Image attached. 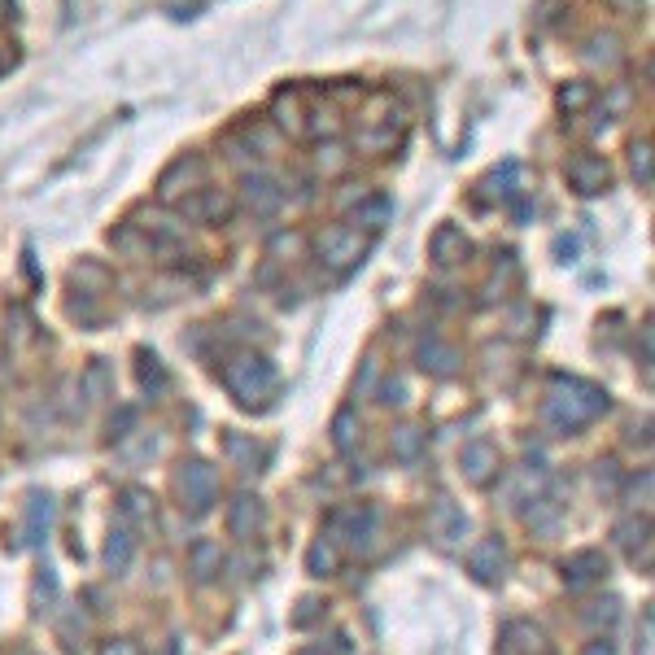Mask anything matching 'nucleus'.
<instances>
[{
    "label": "nucleus",
    "mask_w": 655,
    "mask_h": 655,
    "mask_svg": "<svg viewBox=\"0 0 655 655\" xmlns=\"http://www.w3.org/2000/svg\"><path fill=\"white\" fill-rule=\"evenodd\" d=\"M131 551H136V538H131L127 524H118V529L110 533V542H105V564H110L114 573H123V568L131 564Z\"/></svg>",
    "instance_id": "obj_21"
},
{
    "label": "nucleus",
    "mask_w": 655,
    "mask_h": 655,
    "mask_svg": "<svg viewBox=\"0 0 655 655\" xmlns=\"http://www.w3.org/2000/svg\"><path fill=\"white\" fill-rule=\"evenodd\" d=\"M389 219H393L389 197H363L359 206H354V228H363V232H380Z\"/></svg>",
    "instance_id": "obj_19"
},
{
    "label": "nucleus",
    "mask_w": 655,
    "mask_h": 655,
    "mask_svg": "<svg viewBox=\"0 0 655 655\" xmlns=\"http://www.w3.org/2000/svg\"><path fill=\"white\" fill-rule=\"evenodd\" d=\"M232 214V197L219 193V188H193L188 197H180V219L188 223H223Z\"/></svg>",
    "instance_id": "obj_8"
},
{
    "label": "nucleus",
    "mask_w": 655,
    "mask_h": 655,
    "mask_svg": "<svg viewBox=\"0 0 655 655\" xmlns=\"http://www.w3.org/2000/svg\"><path fill=\"white\" fill-rule=\"evenodd\" d=\"M420 367H424V372H433V376H455L459 350H455V345H446V341H437V337H428L420 345Z\"/></svg>",
    "instance_id": "obj_16"
},
{
    "label": "nucleus",
    "mask_w": 655,
    "mask_h": 655,
    "mask_svg": "<svg viewBox=\"0 0 655 655\" xmlns=\"http://www.w3.org/2000/svg\"><path fill=\"white\" fill-rule=\"evenodd\" d=\"M241 206L254 214V219H271L284 206V188L280 180H271L267 171H249L241 180Z\"/></svg>",
    "instance_id": "obj_5"
},
{
    "label": "nucleus",
    "mask_w": 655,
    "mask_h": 655,
    "mask_svg": "<svg viewBox=\"0 0 655 655\" xmlns=\"http://www.w3.org/2000/svg\"><path fill=\"white\" fill-rule=\"evenodd\" d=\"M319 171H328V175H337V171H345V162H350V158H345V149L341 145H319Z\"/></svg>",
    "instance_id": "obj_30"
},
{
    "label": "nucleus",
    "mask_w": 655,
    "mask_h": 655,
    "mask_svg": "<svg viewBox=\"0 0 655 655\" xmlns=\"http://www.w3.org/2000/svg\"><path fill=\"white\" fill-rule=\"evenodd\" d=\"M590 97H594L590 83L586 79H573L564 92H559V105H564V110H581V105H590Z\"/></svg>",
    "instance_id": "obj_28"
},
{
    "label": "nucleus",
    "mask_w": 655,
    "mask_h": 655,
    "mask_svg": "<svg viewBox=\"0 0 655 655\" xmlns=\"http://www.w3.org/2000/svg\"><path fill=\"white\" fill-rule=\"evenodd\" d=\"M158 655H180V642H175V638H166L162 647H158Z\"/></svg>",
    "instance_id": "obj_38"
},
{
    "label": "nucleus",
    "mask_w": 655,
    "mask_h": 655,
    "mask_svg": "<svg viewBox=\"0 0 655 655\" xmlns=\"http://www.w3.org/2000/svg\"><path fill=\"white\" fill-rule=\"evenodd\" d=\"M581 655H616V642L594 638V642H586V651H581Z\"/></svg>",
    "instance_id": "obj_33"
},
{
    "label": "nucleus",
    "mask_w": 655,
    "mask_h": 655,
    "mask_svg": "<svg viewBox=\"0 0 655 655\" xmlns=\"http://www.w3.org/2000/svg\"><path fill=\"white\" fill-rule=\"evenodd\" d=\"M372 524H376V511H367V507L332 511V529H345V542H354V546H363L372 538Z\"/></svg>",
    "instance_id": "obj_15"
},
{
    "label": "nucleus",
    "mask_w": 655,
    "mask_h": 655,
    "mask_svg": "<svg viewBox=\"0 0 655 655\" xmlns=\"http://www.w3.org/2000/svg\"><path fill=\"white\" fill-rule=\"evenodd\" d=\"M603 573H607L603 551H577V555L564 559V581H568V590H586L590 581H599Z\"/></svg>",
    "instance_id": "obj_13"
},
{
    "label": "nucleus",
    "mask_w": 655,
    "mask_h": 655,
    "mask_svg": "<svg viewBox=\"0 0 655 655\" xmlns=\"http://www.w3.org/2000/svg\"><path fill=\"white\" fill-rule=\"evenodd\" d=\"M551 638L533 621H507L498 634V655H551Z\"/></svg>",
    "instance_id": "obj_7"
},
{
    "label": "nucleus",
    "mask_w": 655,
    "mask_h": 655,
    "mask_svg": "<svg viewBox=\"0 0 655 655\" xmlns=\"http://www.w3.org/2000/svg\"><path fill=\"white\" fill-rule=\"evenodd\" d=\"M258 529H262V503H258L254 494H241L232 503V511H228V533L245 542V538H254Z\"/></svg>",
    "instance_id": "obj_14"
},
{
    "label": "nucleus",
    "mask_w": 655,
    "mask_h": 655,
    "mask_svg": "<svg viewBox=\"0 0 655 655\" xmlns=\"http://www.w3.org/2000/svg\"><path fill=\"white\" fill-rule=\"evenodd\" d=\"M503 564H507V551H503V542H498V538L476 542L472 555H468V573H472L476 581H485V586L503 577Z\"/></svg>",
    "instance_id": "obj_12"
},
{
    "label": "nucleus",
    "mask_w": 655,
    "mask_h": 655,
    "mask_svg": "<svg viewBox=\"0 0 655 655\" xmlns=\"http://www.w3.org/2000/svg\"><path fill=\"white\" fill-rule=\"evenodd\" d=\"M607 5H616V9H621V14H638V5H642V0H607Z\"/></svg>",
    "instance_id": "obj_36"
},
{
    "label": "nucleus",
    "mask_w": 655,
    "mask_h": 655,
    "mask_svg": "<svg viewBox=\"0 0 655 655\" xmlns=\"http://www.w3.org/2000/svg\"><path fill=\"white\" fill-rule=\"evenodd\" d=\"M555 516H559V511H555V503H551V498H542V503H533L529 511H524V520H529L533 524V529H555Z\"/></svg>",
    "instance_id": "obj_29"
},
{
    "label": "nucleus",
    "mask_w": 655,
    "mask_h": 655,
    "mask_svg": "<svg viewBox=\"0 0 655 655\" xmlns=\"http://www.w3.org/2000/svg\"><path fill=\"white\" fill-rule=\"evenodd\" d=\"M424 428H415V424H402V428H393V437H389V450H393V459L398 463H420L424 455Z\"/></svg>",
    "instance_id": "obj_17"
},
{
    "label": "nucleus",
    "mask_w": 655,
    "mask_h": 655,
    "mask_svg": "<svg viewBox=\"0 0 655 655\" xmlns=\"http://www.w3.org/2000/svg\"><path fill=\"white\" fill-rule=\"evenodd\" d=\"M14 18V0H0V22Z\"/></svg>",
    "instance_id": "obj_39"
},
{
    "label": "nucleus",
    "mask_w": 655,
    "mask_h": 655,
    "mask_svg": "<svg viewBox=\"0 0 655 655\" xmlns=\"http://www.w3.org/2000/svg\"><path fill=\"white\" fill-rule=\"evenodd\" d=\"M140 385H145L149 393L166 389V372H162V363L153 359V354H140Z\"/></svg>",
    "instance_id": "obj_27"
},
{
    "label": "nucleus",
    "mask_w": 655,
    "mask_h": 655,
    "mask_svg": "<svg viewBox=\"0 0 655 655\" xmlns=\"http://www.w3.org/2000/svg\"><path fill=\"white\" fill-rule=\"evenodd\" d=\"M629 166H634L638 188H651V140H638V145L629 149Z\"/></svg>",
    "instance_id": "obj_26"
},
{
    "label": "nucleus",
    "mask_w": 655,
    "mask_h": 655,
    "mask_svg": "<svg viewBox=\"0 0 655 655\" xmlns=\"http://www.w3.org/2000/svg\"><path fill=\"white\" fill-rule=\"evenodd\" d=\"M603 411H607V393L577 376H555L542 402V420L551 433H577V428L599 420Z\"/></svg>",
    "instance_id": "obj_1"
},
{
    "label": "nucleus",
    "mask_w": 655,
    "mask_h": 655,
    "mask_svg": "<svg viewBox=\"0 0 655 655\" xmlns=\"http://www.w3.org/2000/svg\"><path fill=\"white\" fill-rule=\"evenodd\" d=\"M616 542H621L625 551L638 559V542H651V524H647V520H625V524H616Z\"/></svg>",
    "instance_id": "obj_25"
},
{
    "label": "nucleus",
    "mask_w": 655,
    "mask_h": 655,
    "mask_svg": "<svg viewBox=\"0 0 655 655\" xmlns=\"http://www.w3.org/2000/svg\"><path fill=\"white\" fill-rule=\"evenodd\" d=\"M9 57H14V53H9V44L0 40V66H9Z\"/></svg>",
    "instance_id": "obj_40"
},
{
    "label": "nucleus",
    "mask_w": 655,
    "mask_h": 655,
    "mask_svg": "<svg viewBox=\"0 0 655 655\" xmlns=\"http://www.w3.org/2000/svg\"><path fill=\"white\" fill-rule=\"evenodd\" d=\"M590 57H594V62H616V40H612V35H594V40H590Z\"/></svg>",
    "instance_id": "obj_32"
},
{
    "label": "nucleus",
    "mask_w": 655,
    "mask_h": 655,
    "mask_svg": "<svg viewBox=\"0 0 655 655\" xmlns=\"http://www.w3.org/2000/svg\"><path fill=\"white\" fill-rule=\"evenodd\" d=\"M145 503H149V498L140 494V490H127V494H123V503H118V511H123L127 520H136V516H145V511H149Z\"/></svg>",
    "instance_id": "obj_31"
},
{
    "label": "nucleus",
    "mask_w": 655,
    "mask_h": 655,
    "mask_svg": "<svg viewBox=\"0 0 655 655\" xmlns=\"http://www.w3.org/2000/svg\"><path fill=\"white\" fill-rule=\"evenodd\" d=\"M428 254H433L437 267H455V262H463L472 254V241L463 236V228H455V223H442V228L433 232V241H428Z\"/></svg>",
    "instance_id": "obj_11"
},
{
    "label": "nucleus",
    "mask_w": 655,
    "mask_h": 655,
    "mask_svg": "<svg viewBox=\"0 0 655 655\" xmlns=\"http://www.w3.org/2000/svg\"><path fill=\"white\" fill-rule=\"evenodd\" d=\"M315 254L328 271L345 276V271H354L367 258V236L359 228H350V223H332V228L315 236Z\"/></svg>",
    "instance_id": "obj_3"
},
{
    "label": "nucleus",
    "mask_w": 655,
    "mask_h": 655,
    "mask_svg": "<svg viewBox=\"0 0 655 655\" xmlns=\"http://www.w3.org/2000/svg\"><path fill=\"white\" fill-rule=\"evenodd\" d=\"M433 533H437V538H442L446 546L459 542L463 533H468V516H463L455 503H446V498H442V503L433 507Z\"/></svg>",
    "instance_id": "obj_18"
},
{
    "label": "nucleus",
    "mask_w": 655,
    "mask_h": 655,
    "mask_svg": "<svg viewBox=\"0 0 655 655\" xmlns=\"http://www.w3.org/2000/svg\"><path fill=\"white\" fill-rule=\"evenodd\" d=\"M459 468L472 485H490L498 476V450L490 442H468L459 450Z\"/></svg>",
    "instance_id": "obj_10"
},
{
    "label": "nucleus",
    "mask_w": 655,
    "mask_h": 655,
    "mask_svg": "<svg viewBox=\"0 0 655 655\" xmlns=\"http://www.w3.org/2000/svg\"><path fill=\"white\" fill-rule=\"evenodd\" d=\"M201 180H206V158L188 153V158L171 162V166L162 171V180H158V197H162V201H180V197L193 193V188H201Z\"/></svg>",
    "instance_id": "obj_6"
},
{
    "label": "nucleus",
    "mask_w": 655,
    "mask_h": 655,
    "mask_svg": "<svg viewBox=\"0 0 655 655\" xmlns=\"http://www.w3.org/2000/svg\"><path fill=\"white\" fill-rule=\"evenodd\" d=\"M223 568V551H219V542H197L193 546V577L197 581H214V573Z\"/></svg>",
    "instance_id": "obj_23"
},
{
    "label": "nucleus",
    "mask_w": 655,
    "mask_h": 655,
    "mask_svg": "<svg viewBox=\"0 0 655 655\" xmlns=\"http://www.w3.org/2000/svg\"><path fill=\"white\" fill-rule=\"evenodd\" d=\"M105 655H136V647L131 642H114V647H105Z\"/></svg>",
    "instance_id": "obj_37"
},
{
    "label": "nucleus",
    "mask_w": 655,
    "mask_h": 655,
    "mask_svg": "<svg viewBox=\"0 0 655 655\" xmlns=\"http://www.w3.org/2000/svg\"><path fill=\"white\" fill-rule=\"evenodd\" d=\"M180 494H184V503L193 516H206L214 507V498H219V472L201 459H188L184 472H180Z\"/></svg>",
    "instance_id": "obj_4"
},
{
    "label": "nucleus",
    "mask_w": 655,
    "mask_h": 655,
    "mask_svg": "<svg viewBox=\"0 0 655 655\" xmlns=\"http://www.w3.org/2000/svg\"><path fill=\"white\" fill-rule=\"evenodd\" d=\"M306 568H311L315 577L337 573V568H341V551H337V542H332V538H319V542L311 546V555H306Z\"/></svg>",
    "instance_id": "obj_22"
},
{
    "label": "nucleus",
    "mask_w": 655,
    "mask_h": 655,
    "mask_svg": "<svg viewBox=\"0 0 655 655\" xmlns=\"http://www.w3.org/2000/svg\"><path fill=\"white\" fill-rule=\"evenodd\" d=\"M354 442H359V415L345 407V411H337V420H332V446L354 450Z\"/></svg>",
    "instance_id": "obj_24"
},
{
    "label": "nucleus",
    "mask_w": 655,
    "mask_h": 655,
    "mask_svg": "<svg viewBox=\"0 0 655 655\" xmlns=\"http://www.w3.org/2000/svg\"><path fill=\"white\" fill-rule=\"evenodd\" d=\"M568 184H573L581 197H594V193H607L612 171H607V162L599 153H577V158L568 162Z\"/></svg>",
    "instance_id": "obj_9"
},
{
    "label": "nucleus",
    "mask_w": 655,
    "mask_h": 655,
    "mask_svg": "<svg viewBox=\"0 0 655 655\" xmlns=\"http://www.w3.org/2000/svg\"><path fill=\"white\" fill-rule=\"evenodd\" d=\"M380 402H402V380H389V385H385V398H380Z\"/></svg>",
    "instance_id": "obj_35"
},
{
    "label": "nucleus",
    "mask_w": 655,
    "mask_h": 655,
    "mask_svg": "<svg viewBox=\"0 0 655 655\" xmlns=\"http://www.w3.org/2000/svg\"><path fill=\"white\" fill-rule=\"evenodd\" d=\"M49 520H53V498L35 490L27 498V542H40L49 533Z\"/></svg>",
    "instance_id": "obj_20"
},
{
    "label": "nucleus",
    "mask_w": 655,
    "mask_h": 655,
    "mask_svg": "<svg viewBox=\"0 0 655 655\" xmlns=\"http://www.w3.org/2000/svg\"><path fill=\"white\" fill-rule=\"evenodd\" d=\"M14 655H31V651H14Z\"/></svg>",
    "instance_id": "obj_41"
},
{
    "label": "nucleus",
    "mask_w": 655,
    "mask_h": 655,
    "mask_svg": "<svg viewBox=\"0 0 655 655\" xmlns=\"http://www.w3.org/2000/svg\"><path fill=\"white\" fill-rule=\"evenodd\" d=\"M651 629H655V616L642 612V655H651Z\"/></svg>",
    "instance_id": "obj_34"
},
{
    "label": "nucleus",
    "mask_w": 655,
    "mask_h": 655,
    "mask_svg": "<svg viewBox=\"0 0 655 655\" xmlns=\"http://www.w3.org/2000/svg\"><path fill=\"white\" fill-rule=\"evenodd\" d=\"M223 385H228V393L241 407H267L280 389V376L271 367V359H262V354H236L223 367Z\"/></svg>",
    "instance_id": "obj_2"
}]
</instances>
